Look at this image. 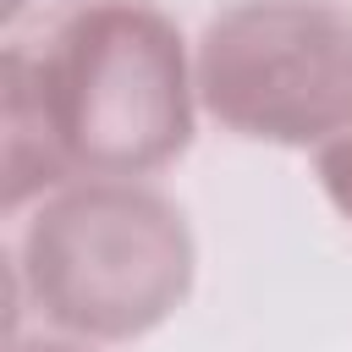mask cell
I'll return each instance as SVG.
<instances>
[{
    "instance_id": "obj_3",
    "label": "cell",
    "mask_w": 352,
    "mask_h": 352,
    "mask_svg": "<svg viewBox=\"0 0 352 352\" xmlns=\"http://www.w3.org/2000/svg\"><path fill=\"white\" fill-rule=\"evenodd\" d=\"M198 104L236 138L324 148L352 132V11L341 0H236L209 16Z\"/></svg>"
},
{
    "instance_id": "obj_5",
    "label": "cell",
    "mask_w": 352,
    "mask_h": 352,
    "mask_svg": "<svg viewBox=\"0 0 352 352\" xmlns=\"http://www.w3.org/2000/svg\"><path fill=\"white\" fill-rule=\"evenodd\" d=\"M314 170H319L324 198L352 220V132H341L336 143H324V148H319V160H314Z\"/></svg>"
},
{
    "instance_id": "obj_7",
    "label": "cell",
    "mask_w": 352,
    "mask_h": 352,
    "mask_svg": "<svg viewBox=\"0 0 352 352\" xmlns=\"http://www.w3.org/2000/svg\"><path fill=\"white\" fill-rule=\"evenodd\" d=\"M16 6H22V0H11V11H16Z\"/></svg>"
},
{
    "instance_id": "obj_6",
    "label": "cell",
    "mask_w": 352,
    "mask_h": 352,
    "mask_svg": "<svg viewBox=\"0 0 352 352\" xmlns=\"http://www.w3.org/2000/svg\"><path fill=\"white\" fill-rule=\"evenodd\" d=\"M11 352H82V346H72V341H16Z\"/></svg>"
},
{
    "instance_id": "obj_2",
    "label": "cell",
    "mask_w": 352,
    "mask_h": 352,
    "mask_svg": "<svg viewBox=\"0 0 352 352\" xmlns=\"http://www.w3.org/2000/svg\"><path fill=\"white\" fill-rule=\"evenodd\" d=\"M187 214L143 182H72L50 192L16 242L33 308L82 341H138L192 292Z\"/></svg>"
},
{
    "instance_id": "obj_4",
    "label": "cell",
    "mask_w": 352,
    "mask_h": 352,
    "mask_svg": "<svg viewBox=\"0 0 352 352\" xmlns=\"http://www.w3.org/2000/svg\"><path fill=\"white\" fill-rule=\"evenodd\" d=\"M0 176H6V209H22L28 198H44V192H60L72 187V165L50 132V116H44V99H38V82H33V60H28V44H11L6 50V77H0Z\"/></svg>"
},
{
    "instance_id": "obj_1",
    "label": "cell",
    "mask_w": 352,
    "mask_h": 352,
    "mask_svg": "<svg viewBox=\"0 0 352 352\" xmlns=\"http://www.w3.org/2000/svg\"><path fill=\"white\" fill-rule=\"evenodd\" d=\"M28 60L72 176L138 182L187 154L198 72L160 6L82 0L28 44Z\"/></svg>"
}]
</instances>
